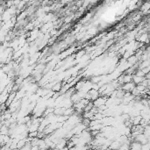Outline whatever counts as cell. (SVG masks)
I'll return each instance as SVG.
<instances>
[{
    "mask_svg": "<svg viewBox=\"0 0 150 150\" xmlns=\"http://www.w3.org/2000/svg\"><path fill=\"white\" fill-rule=\"evenodd\" d=\"M106 100H107L106 97H101V96H100V97L98 98L95 101H93V105L94 107H96V108H99L100 106L105 104Z\"/></svg>",
    "mask_w": 150,
    "mask_h": 150,
    "instance_id": "1",
    "label": "cell"
},
{
    "mask_svg": "<svg viewBox=\"0 0 150 150\" xmlns=\"http://www.w3.org/2000/svg\"><path fill=\"white\" fill-rule=\"evenodd\" d=\"M61 150H69V149H68L67 147H63V148H61Z\"/></svg>",
    "mask_w": 150,
    "mask_h": 150,
    "instance_id": "5",
    "label": "cell"
},
{
    "mask_svg": "<svg viewBox=\"0 0 150 150\" xmlns=\"http://www.w3.org/2000/svg\"><path fill=\"white\" fill-rule=\"evenodd\" d=\"M37 135H38V132H32V133H29L28 134V137L31 139L37 138Z\"/></svg>",
    "mask_w": 150,
    "mask_h": 150,
    "instance_id": "3",
    "label": "cell"
},
{
    "mask_svg": "<svg viewBox=\"0 0 150 150\" xmlns=\"http://www.w3.org/2000/svg\"><path fill=\"white\" fill-rule=\"evenodd\" d=\"M136 85L134 84L133 82H130L128 83H125V84L121 85V88L120 89L122 90V91H124L125 92H131L133 91V90L135 88Z\"/></svg>",
    "mask_w": 150,
    "mask_h": 150,
    "instance_id": "2",
    "label": "cell"
},
{
    "mask_svg": "<svg viewBox=\"0 0 150 150\" xmlns=\"http://www.w3.org/2000/svg\"><path fill=\"white\" fill-rule=\"evenodd\" d=\"M85 52H86L85 50H81V52L77 53V55H76V57H77V58H79V57H80V58H82L83 55H85Z\"/></svg>",
    "mask_w": 150,
    "mask_h": 150,
    "instance_id": "4",
    "label": "cell"
},
{
    "mask_svg": "<svg viewBox=\"0 0 150 150\" xmlns=\"http://www.w3.org/2000/svg\"><path fill=\"white\" fill-rule=\"evenodd\" d=\"M95 150H104V149H102V148H97V149H95Z\"/></svg>",
    "mask_w": 150,
    "mask_h": 150,
    "instance_id": "6",
    "label": "cell"
}]
</instances>
